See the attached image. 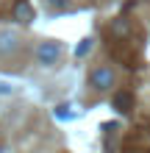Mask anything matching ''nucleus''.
I'll use <instances>...</instances> for the list:
<instances>
[{
	"instance_id": "39448f33",
	"label": "nucleus",
	"mask_w": 150,
	"mask_h": 153,
	"mask_svg": "<svg viewBox=\"0 0 150 153\" xmlns=\"http://www.w3.org/2000/svg\"><path fill=\"white\" fill-rule=\"evenodd\" d=\"M17 48V36L14 33H0V53H8V50H14Z\"/></svg>"
},
{
	"instance_id": "423d86ee",
	"label": "nucleus",
	"mask_w": 150,
	"mask_h": 153,
	"mask_svg": "<svg viewBox=\"0 0 150 153\" xmlns=\"http://www.w3.org/2000/svg\"><path fill=\"white\" fill-rule=\"evenodd\" d=\"M89 50H92V39H83V45H81V48L75 50V56H86Z\"/></svg>"
},
{
	"instance_id": "7ed1b4c3",
	"label": "nucleus",
	"mask_w": 150,
	"mask_h": 153,
	"mask_svg": "<svg viewBox=\"0 0 150 153\" xmlns=\"http://www.w3.org/2000/svg\"><path fill=\"white\" fill-rule=\"evenodd\" d=\"M131 106H134V95L131 92H117L114 95V109H117L120 114H128Z\"/></svg>"
},
{
	"instance_id": "20e7f679",
	"label": "nucleus",
	"mask_w": 150,
	"mask_h": 153,
	"mask_svg": "<svg viewBox=\"0 0 150 153\" xmlns=\"http://www.w3.org/2000/svg\"><path fill=\"white\" fill-rule=\"evenodd\" d=\"M14 17H17L20 22H31V20H33V11H31V6L25 3V0H20V3L14 6Z\"/></svg>"
},
{
	"instance_id": "0eeeda50",
	"label": "nucleus",
	"mask_w": 150,
	"mask_h": 153,
	"mask_svg": "<svg viewBox=\"0 0 150 153\" xmlns=\"http://www.w3.org/2000/svg\"><path fill=\"white\" fill-rule=\"evenodd\" d=\"M125 31H128L125 22H114V33H125Z\"/></svg>"
},
{
	"instance_id": "f257e3e1",
	"label": "nucleus",
	"mask_w": 150,
	"mask_h": 153,
	"mask_svg": "<svg viewBox=\"0 0 150 153\" xmlns=\"http://www.w3.org/2000/svg\"><path fill=\"white\" fill-rule=\"evenodd\" d=\"M33 53H36V61L42 67H56L61 59V45L58 42H42V45H36Z\"/></svg>"
},
{
	"instance_id": "1a4fd4ad",
	"label": "nucleus",
	"mask_w": 150,
	"mask_h": 153,
	"mask_svg": "<svg viewBox=\"0 0 150 153\" xmlns=\"http://www.w3.org/2000/svg\"><path fill=\"white\" fill-rule=\"evenodd\" d=\"M64 3H69V0H50V6H64Z\"/></svg>"
},
{
	"instance_id": "f03ea898",
	"label": "nucleus",
	"mask_w": 150,
	"mask_h": 153,
	"mask_svg": "<svg viewBox=\"0 0 150 153\" xmlns=\"http://www.w3.org/2000/svg\"><path fill=\"white\" fill-rule=\"evenodd\" d=\"M117 84V75H114L111 67H95L92 75H89V86L98 89V92H106V89H111Z\"/></svg>"
},
{
	"instance_id": "6e6552de",
	"label": "nucleus",
	"mask_w": 150,
	"mask_h": 153,
	"mask_svg": "<svg viewBox=\"0 0 150 153\" xmlns=\"http://www.w3.org/2000/svg\"><path fill=\"white\" fill-rule=\"evenodd\" d=\"M8 92H11V86H8V84H3V81H0V95H8Z\"/></svg>"
}]
</instances>
